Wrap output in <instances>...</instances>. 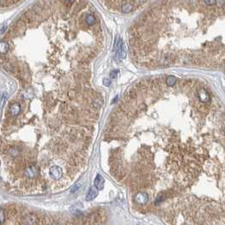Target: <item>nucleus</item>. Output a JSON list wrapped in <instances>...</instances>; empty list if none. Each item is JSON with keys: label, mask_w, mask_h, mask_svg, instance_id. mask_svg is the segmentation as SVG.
Wrapping results in <instances>:
<instances>
[{"label": "nucleus", "mask_w": 225, "mask_h": 225, "mask_svg": "<svg viewBox=\"0 0 225 225\" xmlns=\"http://www.w3.org/2000/svg\"><path fill=\"white\" fill-rule=\"evenodd\" d=\"M49 174L53 179H59L62 177V169L58 166H53L49 169Z\"/></svg>", "instance_id": "obj_1"}, {"label": "nucleus", "mask_w": 225, "mask_h": 225, "mask_svg": "<svg viewBox=\"0 0 225 225\" xmlns=\"http://www.w3.org/2000/svg\"><path fill=\"white\" fill-rule=\"evenodd\" d=\"M9 112H10L11 115H13V116H16V115L19 114V113L21 112V106H20V104L15 103V104L11 105L10 108H9Z\"/></svg>", "instance_id": "obj_6"}, {"label": "nucleus", "mask_w": 225, "mask_h": 225, "mask_svg": "<svg viewBox=\"0 0 225 225\" xmlns=\"http://www.w3.org/2000/svg\"><path fill=\"white\" fill-rule=\"evenodd\" d=\"M80 187H81V185H76L74 187V188H72V189H71V192H76V191L77 190H78V189L80 188Z\"/></svg>", "instance_id": "obj_14"}, {"label": "nucleus", "mask_w": 225, "mask_h": 225, "mask_svg": "<svg viewBox=\"0 0 225 225\" xmlns=\"http://www.w3.org/2000/svg\"><path fill=\"white\" fill-rule=\"evenodd\" d=\"M135 201L139 204H145L148 201V195L146 193H137L135 195Z\"/></svg>", "instance_id": "obj_2"}, {"label": "nucleus", "mask_w": 225, "mask_h": 225, "mask_svg": "<svg viewBox=\"0 0 225 225\" xmlns=\"http://www.w3.org/2000/svg\"><path fill=\"white\" fill-rule=\"evenodd\" d=\"M204 3L207 5H214L217 3V0H204Z\"/></svg>", "instance_id": "obj_9"}, {"label": "nucleus", "mask_w": 225, "mask_h": 225, "mask_svg": "<svg viewBox=\"0 0 225 225\" xmlns=\"http://www.w3.org/2000/svg\"><path fill=\"white\" fill-rule=\"evenodd\" d=\"M176 78L173 76H171L168 77V79H167V81H166V83H167V85H170V86H172V85H175V83H176Z\"/></svg>", "instance_id": "obj_8"}, {"label": "nucleus", "mask_w": 225, "mask_h": 225, "mask_svg": "<svg viewBox=\"0 0 225 225\" xmlns=\"http://www.w3.org/2000/svg\"><path fill=\"white\" fill-rule=\"evenodd\" d=\"M216 4L218 7H222L225 5V0H217Z\"/></svg>", "instance_id": "obj_12"}, {"label": "nucleus", "mask_w": 225, "mask_h": 225, "mask_svg": "<svg viewBox=\"0 0 225 225\" xmlns=\"http://www.w3.org/2000/svg\"><path fill=\"white\" fill-rule=\"evenodd\" d=\"M198 98H199L200 101L202 102H207L210 100L209 93H208L206 90L204 89L199 90V92H198Z\"/></svg>", "instance_id": "obj_3"}, {"label": "nucleus", "mask_w": 225, "mask_h": 225, "mask_svg": "<svg viewBox=\"0 0 225 225\" xmlns=\"http://www.w3.org/2000/svg\"><path fill=\"white\" fill-rule=\"evenodd\" d=\"M94 185L98 188V190H102L104 185V178L101 174H98L94 180Z\"/></svg>", "instance_id": "obj_4"}, {"label": "nucleus", "mask_w": 225, "mask_h": 225, "mask_svg": "<svg viewBox=\"0 0 225 225\" xmlns=\"http://www.w3.org/2000/svg\"><path fill=\"white\" fill-rule=\"evenodd\" d=\"M98 195V188L97 187H92L87 193V195L85 197L86 201H92Z\"/></svg>", "instance_id": "obj_5"}, {"label": "nucleus", "mask_w": 225, "mask_h": 225, "mask_svg": "<svg viewBox=\"0 0 225 225\" xmlns=\"http://www.w3.org/2000/svg\"><path fill=\"white\" fill-rule=\"evenodd\" d=\"M102 84L105 85V86H109L111 84V81L109 79H103V81H102Z\"/></svg>", "instance_id": "obj_11"}, {"label": "nucleus", "mask_w": 225, "mask_h": 225, "mask_svg": "<svg viewBox=\"0 0 225 225\" xmlns=\"http://www.w3.org/2000/svg\"><path fill=\"white\" fill-rule=\"evenodd\" d=\"M0 223H4V221H5V214H4V210H3V208H1V210H0Z\"/></svg>", "instance_id": "obj_10"}, {"label": "nucleus", "mask_w": 225, "mask_h": 225, "mask_svg": "<svg viewBox=\"0 0 225 225\" xmlns=\"http://www.w3.org/2000/svg\"><path fill=\"white\" fill-rule=\"evenodd\" d=\"M9 46L8 43L5 42V41H2L1 43V53L4 54V53H6L7 52L9 51Z\"/></svg>", "instance_id": "obj_7"}, {"label": "nucleus", "mask_w": 225, "mask_h": 225, "mask_svg": "<svg viewBox=\"0 0 225 225\" xmlns=\"http://www.w3.org/2000/svg\"><path fill=\"white\" fill-rule=\"evenodd\" d=\"M117 76H118V71H112L110 73V78H112V79L117 78Z\"/></svg>", "instance_id": "obj_13"}]
</instances>
